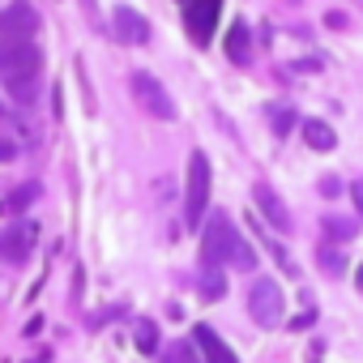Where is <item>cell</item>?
Masks as SVG:
<instances>
[{"mask_svg":"<svg viewBox=\"0 0 363 363\" xmlns=\"http://www.w3.org/2000/svg\"><path fill=\"white\" fill-rule=\"evenodd\" d=\"M201 257H206V265H235V269H252L257 265V252L248 248V240L235 231V223L227 214H210L206 218Z\"/></svg>","mask_w":363,"mask_h":363,"instance_id":"cell-1","label":"cell"},{"mask_svg":"<svg viewBox=\"0 0 363 363\" xmlns=\"http://www.w3.org/2000/svg\"><path fill=\"white\" fill-rule=\"evenodd\" d=\"M210 184H214L210 158H206L201 150H193V158H189V184H184V218H189V227H201V223H206V210H210Z\"/></svg>","mask_w":363,"mask_h":363,"instance_id":"cell-2","label":"cell"},{"mask_svg":"<svg viewBox=\"0 0 363 363\" xmlns=\"http://www.w3.org/2000/svg\"><path fill=\"white\" fill-rule=\"evenodd\" d=\"M128 90H133V99H137V107H141L145 116H154V120H175V103H171V94H167L162 82L150 77L145 69L128 73Z\"/></svg>","mask_w":363,"mask_h":363,"instance_id":"cell-3","label":"cell"},{"mask_svg":"<svg viewBox=\"0 0 363 363\" xmlns=\"http://www.w3.org/2000/svg\"><path fill=\"white\" fill-rule=\"evenodd\" d=\"M282 308H286V299H282V291H278L274 278H257L248 286V312H252L257 325H265V329L278 325L282 320Z\"/></svg>","mask_w":363,"mask_h":363,"instance_id":"cell-4","label":"cell"},{"mask_svg":"<svg viewBox=\"0 0 363 363\" xmlns=\"http://www.w3.org/2000/svg\"><path fill=\"white\" fill-rule=\"evenodd\" d=\"M43 52L30 39H0V77H13V73H39Z\"/></svg>","mask_w":363,"mask_h":363,"instance_id":"cell-5","label":"cell"},{"mask_svg":"<svg viewBox=\"0 0 363 363\" xmlns=\"http://www.w3.org/2000/svg\"><path fill=\"white\" fill-rule=\"evenodd\" d=\"M111 30H116V39L124 43V48H145L150 43V22L133 9V5H116V13H111Z\"/></svg>","mask_w":363,"mask_h":363,"instance_id":"cell-6","label":"cell"},{"mask_svg":"<svg viewBox=\"0 0 363 363\" xmlns=\"http://www.w3.org/2000/svg\"><path fill=\"white\" fill-rule=\"evenodd\" d=\"M252 201H257V210H261V218L274 227V231H291V210H286V201L274 193V184H265V179H257L252 184Z\"/></svg>","mask_w":363,"mask_h":363,"instance_id":"cell-7","label":"cell"},{"mask_svg":"<svg viewBox=\"0 0 363 363\" xmlns=\"http://www.w3.org/2000/svg\"><path fill=\"white\" fill-rule=\"evenodd\" d=\"M39 30V13L30 5H9V9H0V39H30Z\"/></svg>","mask_w":363,"mask_h":363,"instance_id":"cell-8","label":"cell"},{"mask_svg":"<svg viewBox=\"0 0 363 363\" xmlns=\"http://www.w3.org/2000/svg\"><path fill=\"white\" fill-rule=\"evenodd\" d=\"M218 9H223V0H189L184 22H189V35H193L197 43H210V35H214V26H218Z\"/></svg>","mask_w":363,"mask_h":363,"instance_id":"cell-9","label":"cell"},{"mask_svg":"<svg viewBox=\"0 0 363 363\" xmlns=\"http://www.w3.org/2000/svg\"><path fill=\"white\" fill-rule=\"evenodd\" d=\"M193 337H197V350H201V359H206V363H240V359H235V350H231V346L210 329V325H197V329H193Z\"/></svg>","mask_w":363,"mask_h":363,"instance_id":"cell-10","label":"cell"},{"mask_svg":"<svg viewBox=\"0 0 363 363\" xmlns=\"http://www.w3.org/2000/svg\"><path fill=\"white\" fill-rule=\"evenodd\" d=\"M26 252H30V227H13V231H5L0 235V261H26Z\"/></svg>","mask_w":363,"mask_h":363,"instance_id":"cell-11","label":"cell"},{"mask_svg":"<svg viewBox=\"0 0 363 363\" xmlns=\"http://www.w3.org/2000/svg\"><path fill=\"white\" fill-rule=\"evenodd\" d=\"M227 56H231L235 65H248V60H252V43H248V26H244V22H235V26L227 30Z\"/></svg>","mask_w":363,"mask_h":363,"instance_id":"cell-12","label":"cell"},{"mask_svg":"<svg viewBox=\"0 0 363 363\" xmlns=\"http://www.w3.org/2000/svg\"><path fill=\"white\" fill-rule=\"evenodd\" d=\"M9 86V94L18 99V103H30L35 94H39V73H13V77H0Z\"/></svg>","mask_w":363,"mask_h":363,"instance_id":"cell-13","label":"cell"},{"mask_svg":"<svg viewBox=\"0 0 363 363\" xmlns=\"http://www.w3.org/2000/svg\"><path fill=\"white\" fill-rule=\"evenodd\" d=\"M303 141H308L312 150H333V145H337V137H333V128H329L325 120H308V124H303Z\"/></svg>","mask_w":363,"mask_h":363,"instance_id":"cell-14","label":"cell"},{"mask_svg":"<svg viewBox=\"0 0 363 363\" xmlns=\"http://www.w3.org/2000/svg\"><path fill=\"white\" fill-rule=\"evenodd\" d=\"M35 197H39V189H35V184H30V189H18V193H9L5 201H0V214H18V210H26Z\"/></svg>","mask_w":363,"mask_h":363,"instance_id":"cell-15","label":"cell"},{"mask_svg":"<svg viewBox=\"0 0 363 363\" xmlns=\"http://www.w3.org/2000/svg\"><path fill=\"white\" fill-rule=\"evenodd\" d=\"M320 227H325V235H329V240H337V244L354 235V223H350V218H337V214H329Z\"/></svg>","mask_w":363,"mask_h":363,"instance_id":"cell-16","label":"cell"},{"mask_svg":"<svg viewBox=\"0 0 363 363\" xmlns=\"http://www.w3.org/2000/svg\"><path fill=\"white\" fill-rule=\"evenodd\" d=\"M201 295H206V299H218V295H223V274H218V265H206V274H201Z\"/></svg>","mask_w":363,"mask_h":363,"instance_id":"cell-17","label":"cell"},{"mask_svg":"<svg viewBox=\"0 0 363 363\" xmlns=\"http://www.w3.org/2000/svg\"><path fill=\"white\" fill-rule=\"evenodd\" d=\"M316 261H320V269H329V274H342V269H346V261H342V252H337L333 244H325V248L316 252Z\"/></svg>","mask_w":363,"mask_h":363,"instance_id":"cell-18","label":"cell"},{"mask_svg":"<svg viewBox=\"0 0 363 363\" xmlns=\"http://www.w3.org/2000/svg\"><path fill=\"white\" fill-rule=\"evenodd\" d=\"M137 346H141L145 354H154V350H158V333H154V325H150V320H141V325H137Z\"/></svg>","mask_w":363,"mask_h":363,"instance_id":"cell-19","label":"cell"},{"mask_svg":"<svg viewBox=\"0 0 363 363\" xmlns=\"http://www.w3.org/2000/svg\"><path fill=\"white\" fill-rule=\"evenodd\" d=\"M269 124H274V133L282 137V133L291 128V111H286V107H269Z\"/></svg>","mask_w":363,"mask_h":363,"instance_id":"cell-20","label":"cell"},{"mask_svg":"<svg viewBox=\"0 0 363 363\" xmlns=\"http://www.w3.org/2000/svg\"><path fill=\"white\" fill-rule=\"evenodd\" d=\"M175 363H197V350H193L189 342H179V346H175Z\"/></svg>","mask_w":363,"mask_h":363,"instance_id":"cell-21","label":"cell"},{"mask_svg":"<svg viewBox=\"0 0 363 363\" xmlns=\"http://www.w3.org/2000/svg\"><path fill=\"white\" fill-rule=\"evenodd\" d=\"M13 158H18V145L0 137V162H13Z\"/></svg>","mask_w":363,"mask_h":363,"instance_id":"cell-22","label":"cell"},{"mask_svg":"<svg viewBox=\"0 0 363 363\" xmlns=\"http://www.w3.org/2000/svg\"><path fill=\"white\" fill-rule=\"evenodd\" d=\"M320 193H325V197H337V193H342V184H337L333 175H325V179H320Z\"/></svg>","mask_w":363,"mask_h":363,"instance_id":"cell-23","label":"cell"},{"mask_svg":"<svg viewBox=\"0 0 363 363\" xmlns=\"http://www.w3.org/2000/svg\"><path fill=\"white\" fill-rule=\"evenodd\" d=\"M350 197H354V210L363 214V179H354V184H350Z\"/></svg>","mask_w":363,"mask_h":363,"instance_id":"cell-24","label":"cell"},{"mask_svg":"<svg viewBox=\"0 0 363 363\" xmlns=\"http://www.w3.org/2000/svg\"><path fill=\"white\" fill-rule=\"evenodd\" d=\"M354 282H359V291H363V269H359V274H354Z\"/></svg>","mask_w":363,"mask_h":363,"instance_id":"cell-25","label":"cell"}]
</instances>
